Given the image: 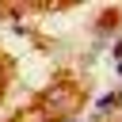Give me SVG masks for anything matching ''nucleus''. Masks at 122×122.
Here are the masks:
<instances>
[{"label": "nucleus", "mask_w": 122, "mask_h": 122, "mask_svg": "<svg viewBox=\"0 0 122 122\" xmlns=\"http://www.w3.org/2000/svg\"><path fill=\"white\" fill-rule=\"evenodd\" d=\"M114 103H122V92H118V95H114Z\"/></svg>", "instance_id": "1"}]
</instances>
